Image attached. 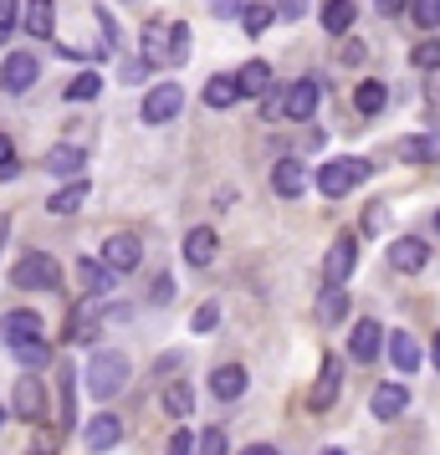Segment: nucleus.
<instances>
[{"mask_svg": "<svg viewBox=\"0 0 440 455\" xmlns=\"http://www.w3.org/2000/svg\"><path fill=\"white\" fill-rule=\"evenodd\" d=\"M369 174H374L369 159H328V164L313 174V185L323 189V200H343V195H354Z\"/></svg>", "mask_w": 440, "mask_h": 455, "instance_id": "f257e3e1", "label": "nucleus"}, {"mask_svg": "<svg viewBox=\"0 0 440 455\" xmlns=\"http://www.w3.org/2000/svg\"><path fill=\"white\" fill-rule=\"evenodd\" d=\"M128 373H133V363H128L118 348L92 353V363H87V394H92V399H113V394H124Z\"/></svg>", "mask_w": 440, "mask_h": 455, "instance_id": "f03ea898", "label": "nucleus"}, {"mask_svg": "<svg viewBox=\"0 0 440 455\" xmlns=\"http://www.w3.org/2000/svg\"><path fill=\"white\" fill-rule=\"evenodd\" d=\"M11 282L21 291H57L62 287V267H57V256H46V251H26L21 261L11 267Z\"/></svg>", "mask_w": 440, "mask_h": 455, "instance_id": "7ed1b4c3", "label": "nucleus"}, {"mask_svg": "<svg viewBox=\"0 0 440 455\" xmlns=\"http://www.w3.org/2000/svg\"><path fill=\"white\" fill-rule=\"evenodd\" d=\"M98 261H103L113 276H124V271H133L139 261H144V241H139L133 230H113V235L103 241V256H98Z\"/></svg>", "mask_w": 440, "mask_h": 455, "instance_id": "20e7f679", "label": "nucleus"}, {"mask_svg": "<svg viewBox=\"0 0 440 455\" xmlns=\"http://www.w3.org/2000/svg\"><path fill=\"white\" fill-rule=\"evenodd\" d=\"M180 108H185V87L180 83H159V87H148L144 92V108H139V113H144V124L159 128V124H169Z\"/></svg>", "mask_w": 440, "mask_h": 455, "instance_id": "39448f33", "label": "nucleus"}, {"mask_svg": "<svg viewBox=\"0 0 440 455\" xmlns=\"http://www.w3.org/2000/svg\"><path fill=\"white\" fill-rule=\"evenodd\" d=\"M317 98H323V83H317V77H297V83L282 92V118L308 124V118L317 113Z\"/></svg>", "mask_w": 440, "mask_h": 455, "instance_id": "423d86ee", "label": "nucleus"}, {"mask_svg": "<svg viewBox=\"0 0 440 455\" xmlns=\"http://www.w3.org/2000/svg\"><path fill=\"white\" fill-rule=\"evenodd\" d=\"M338 389H343V358L338 353H323V369H317V384L308 394V410H333Z\"/></svg>", "mask_w": 440, "mask_h": 455, "instance_id": "0eeeda50", "label": "nucleus"}, {"mask_svg": "<svg viewBox=\"0 0 440 455\" xmlns=\"http://www.w3.org/2000/svg\"><path fill=\"white\" fill-rule=\"evenodd\" d=\"M354 261H358V241L354 235H338L333 246H328V256H323V282L328 287H343L354 276Z\"/></svg>", "mask_w": 440, "mask_h": 455, "instance_id": "6e6552de", "label": "nucleus"}, {"mask_svg": "<svg viewBox=\"0 0 440 455\" xmlns=\"http://www.w3.org/2000/svg\"><path fill=\"white\" fill-rule=\"evenodd\" d=\"M42 77V62L31 57V52H11L5 62H0V87L5 92H26V87H36Z\"/></svg>", "mask_w": 440, "mask_h": 455, "instance_id": "1a4fd4ad", "label": "nucleus"}, {"mask_svg": "<svg viewBox=\"0 0 440 455\" xmlns=\"http://www.w3.org/2000/svg\"><path fill=\"white\" fill-rule=\"evenodd\" d=\"M379 353H384V328H379L374 317H358L354 332H348V358L354 363H374Z\"/></svg>", "mask_w": 440, "mask_h": 455, "instance_id": "9d476101", "label": "nucleus"}, {"mask_svg": "<svg viewBox=\"0 0 440 455\" xmlns=\"http://www.w3.org/2000/svg\"><path fill=\"white\" fill-rule=\"evenodd\" d=\"M11 410H16V419H42L46 414V384L36 379V373H21V379H16Z\"/></svg>", "mask_w": 440, "mask_h": 455, "instance_id": "9b49d317", "label": "nucleus"}, {"mask_svg": "<svg viewBox=\"0 0 440 455\" xmlns=\"http://www.w3.org/2000/svg\"><path fill=\"white\" fill-rule=\"evenodd\" d=\"M118 440H124V419H118V414H92V419L83 425V445H87L92 455L113 451Z\"/></svg>", "mask_w": 440, "mask_h": 455, "instance_id": "f8f14e48", "label": "nucleus"}, {"mask_svg": "<svg viewBox=\"0 0 440 455\" xmlns=\"http://www.w3.org/2000/svg\"><path fill=\"white\" fill-rule=\"evenodd\" d=\"M308 185H313V174L302 169V159H292V154H287V159H276V164H272V189L282 195V200H297Z\"/></svg>", "mask_w": 440, "mask_h": 455, "instance_id": "ddd939ff", "label": "nucleus"}, {"mask_svg": "<svg viewBox=\"0 0 440 455\" xmlns=\"http://www.w3.org/2000/svg\"><path fill=\"white\" fill-rule=\"evenodd\" d=\"M21 26H26V36L52 42L57 36V5L52 0H21Z\"/></svg>", "mask_w": 440, "mask_h": 455, "instance_id": "4468645a", "label": "nucleus"}, {"mask_svg": "<svg viewBox=\"0 0 440 455\" xmlns=\"http://www.w3.org/2000/svg\"><path fill=\"white\" fill-rule=\"evenodd\" d=\"M425 261H430V246L420 241V235H399L395 246H389V267L404 271V276H415V271H425Z\"/></svg>", "mask_w": 440, "mask_h": 455, "instance_id": "2eb2a0df", "label": "nucleus"}, {"mask_svg": "<svg viewBox=\"0 0 440 455\" xmlns=\"http://www.w3.org/2000/svg\"><path fill=\"white\" fill-rule=\"evenodd\" d=\"M404 410H410V384H379L369 394V414L374 419H399Z\"/></svg>", "mask_w": 440, "mask_h": 455, "instance_id": "dca6fc26", "label": "nucleus"}, {"mask_svg": "<svg viewBox=\"0 0 440 455\" xmlns=\"http://www.w3.org/2000/svg\"><path fill=\"white\" fill-rule=\"evenodd\" d=\"M384 353H389V363H395L404 379L420 369V343H415L404 328H399V332H384Z\"/></svg>", "mask_w": 440, "mask_h": 455, "instance_id": "f3484780", "label": "nucleus"}, {"mask_svg": "<svg viewBox=\"0 0 440 455\" xmlns=\"http://www.w3.org/2000/svg\"><path fill=\"white\" fill-rule=\"evenodd\" d=\"M246 384H252V373L241 369V363H220V369L210 373V394H215V399H226V404H231V399H241V394H246Z\"/></svg>", "mask_w": 440, "mask_h": 455, "instance_id": "a211bd4d", "label": "nucleus"}, {"mask_svg": "<svg viewBox=\"0 0 440 455\" xmlns=\"http://www.w3.org/2000/svg\"><path fill=\"white\" fill-rule=\"evenodd\" d=\"M46 174H57V180H77L83 174V164H87V154L77 144H57V148H46Z\"/></svg>", "mask_w": 440, "mask_h": 455, "instance_id": "6ab92c4d", "label": "nucleus"}, {"mask_svg": "<svg viewBox=\"0 0 440 455\" xmlns=\"http://www.w3.org/2000/svg\"><path fill=\"white\" fill-rule=\"evenodd\" d=\"M0 332H5L11 348H16V343H31V338H42V317H36L31 307H16V312H5Z\"/></svg>", "mask_w": 440, "mask_h": 455, "instance_id": "aec40b11", "label": "nucleus"}, {"mask_svg": "<svg viewBox=\"0 0 440 455\" xmlns=\"http://www.w3.org/2000/svg\"><path fill=\"white\" fill-rule=\"evenodd\" d=\"M236 92L241 98H267L272 92V67L261 62V57H252V62L236 72Z\"/></svg>", "mask_w": 440, "mask_h": 455, "instance_id": "412c9836", "label": "nucleus"}, {"mask_svg": "<svg viewBox=\"0 0 440 455\" xmlns=\"http://www.w3.org/2000/svg\"><path fill=\"white\" fill-rule=\"evenodd\" d=\"M354 16H358L354 0H323V16H317V21H323L328 36H348V31H354Z\"/></svg>", "mask_w": 440, "mask_h": 455, "instance_id": "4be33fe9", "label": "nucleus"}, {"mask_svg": "<svg viewBox=\"0 0 440 455\" xmlns=\"http://www.w3.org/2000/svg\"><path fill=\"white\" fill-rule=\"evenodd\" d=\"M215 251H220V241H215V230H210V226H195L185 235V261H189V267H210V261H215Z\"/></svg>", "mask_w": 440, "mask_h": 455, "instance_id": "5701e85b", "label": "nucleus"}, {"mask_svg": "<svg viewBox=\"0 0 440 455\" xmlns=\"http://www.w3.org/2000/svg\"><path fill=\"white\" fill-rule=\"evenodd\" d=\"M77 282H83L87 297H103V291H113V282H118V276H113V271H108L103 261L83 256V261H77Z\"/></svg>", "mask_w": 440, "mask_h": 455, "instance_id": "b1692460", "label": "nucleus"}, {"mask_svg": "<svg viewBox=\"0 0 440 455\" xmlns=\"http://www.w3.org/2000/svg\"><path fill=\"white\" fill-rule=\"evenodd\" d=\"M384 108H389V87L384 83H358L354 87V113L358 118H379Z\"/></svg>", "mask_w": 440, "mask_h": 455, "instance_id": "393cba45", "label": "nucleus"}, {"mask_svg": "<svg viewBox=\"0 0 440 455\" xmlns=\"http://www.w3.org/2000/svg\"><path fill=\"white\" fill-rule=\"evenodd\" d=\"M348 302H354V297L343 287H323V297H317V323H323V328L343 323V317H348Z\"/></svg>", "mask_w": 440, "mask_h": 455, "instance_id": "a878e982", "label": "nucleus"}, {"mask_svg": "<svg viewBox=\"0 0 440 455\" xmlns=\"http://www.w3.org/2000/svg\"><path fill=\"white\" fill-rule=\"evenodd\" d=\"M83 200H87V180H67V185L46 200V210H52V215H77Z\"/></svg>", "mask_w": 440, "mask_h": 455, "instance_id": "bb28decb", "label": "nucleus"}, {"mask_svg": "<svg viewBox=\"0 0 440 455\" xmlns=\"http://www.w3.org/2000/svg\"><path fill=\"white\" fill-rule=\"evenodd\" d=\"M159 404H164V414H174V419H185V414L195 410V389H189L185 379H174V384H164V394H159Z\"/></svg>", "mask_w": 440, "mask_h": 455, "instance_id": "cd10ccee", "label": "nucleus"}, {"mask_svg": "<svg viewBox=\"0 0 440 455\" xmlns=\"http://www.w3.org/2000/svg\"><path fill=\"white\" fill-rule=\"evenodd\" d=\"M57 384H62V430H72L77 425V369L62 363L57 369Z\"/></svg>", "mask_w": 440, "mask_h": 455, "instance_id": "c85d7f7f", "label": "nucleus"}, {"mask_svg": "<svg viewBox=\"0 0 440 455\" xmlns=\"http://www.w3.org/2000/svg\"><path fill=\"white\" fill-rule=\"evenodd\" d=\"M399 159H404V164H430V159H440V144L430 133H410V139L399 144Z\"/></svg>", "mask_w": 440, "mask_h": 455, "instance_id": "c756f323", "label": "nucleus"}, {"mask_svg": "<svg viewBox=\"0 0 440 455\" xmlns=\"http://www.w3.org/2000/svg\"><path fill=\"white\" fill-rule=\"evenodd\" d=\"M16 363H21L26 373H36V369H46V363H52V343H46V338H31V343H16Z\"/></svg>", "mask_w": 440, "mask_h": 455, "instance_id": "7c9ffc66", "label": "nucleus"}, {"mask_svg": "<svg viewBox=\"0 0 440 455\" xmlns=\"http://www.w3.org/2000/svg\"><path fill=\"white\" fill-rule=\"evenodd\" d=\"M272 21H276L272 5H261V0H256V5H241V31H246V36H261V31H272Z\"/></svg>", "mask_w": 440, "mask_h": 455, "instance_id": "2f4dec72", "label": "nucleus"}, {"mask_svg": "<svg viewBox=\"0 0 440 455\" xmlns=\"http://www.w3.org/2000/svg\"><path fill=\"white\" fill-rule=\"evenodd\" d=\"M98 92H103V77H98V72H77V77L67 83L62 98H67V103H92Z\"/></svg>", "mask_w": 440, "mask_h": 455, "instance_id": "473e14b6", "label": "nucleus"}, {"mask_svg": "<svg viewBox=\"0 0 440 455\" xmlns=\"http://www.w3.org/2000/svg\"><path fill=\"white\" fill-rule=\"evenodd\" d=\"M92 332H98V312L92 307H77L67 317V343H92Z\"/></svg>", "mask_w": 440, "mask_h": 455, "instance_id": "72a5a7b5", "label": "nucleus"}, {"mask_svg": "<svg viewBox=\"0 0 440 455\" xmlns=\"http://www.w3.org/2000/svg\"><path fill=\"white\" fill-rule=\"evenodd\" d=\"M195 455H231V440L220 425H205V430L195 435Z\"/></svg>", "mask_w": 440, "mask_h": 455, "instance_id": "f704fd0d", "label": "nucleus"}, {"mask_svg": "<svg viewBox=\"0 0 440 455\" xmlns=\"http://www.w3.org/2000/svg\"><path fill=\"white\" fill-rule=\"evenodd\" d=\"M164 42H169V26L164 21H148L144 26V62H164Z\"/></svg>", "mask_w": 440, "mask_h": 455, "instance_id": "c9c22d12", "label": "nucleus"}, {"mask_svg": "<svg viewBox=\"0 0 440 455\" xmlns=\"http://www.w3.org/2000/svg\"><path fill=\"white\" fill-rule=\"evenodd\" d=\"M164 62H189V26H185V21H169Z\"/></svg>", "mask_w": 440, "mask_h": 455, "instance_id": "e433bc0d", "label": "nucleus"}, {"mask_svg": "<svg viewBox=\"0 0 440 455\" xmlns=\"http://www.w3.org/2000/svg\"><path fill=\"white\" fill-rule=\"evenodd\" d=\"M241 92H236V77H210L205 83V108H231Z\"/></svg>", "mask_w": 440, "mask_h": 455, "instance_id": "4c0bfd02", "label": "nucleus"}, {"mask_svg": "<svg viewBox=\"0 0 440 455\" xmlns=\"http://www.w3.org/2000/svg\"><path fill=\"white\" fill-rule=\"evenodd\" d=\"M410 21L420 31H440V0H410Z\"/></svg>", "mask_w": 440, "mask_h": 455, "instance_id": "58836bf2", "label": "nucleus"}, {"mask_svg": "<svg viewBox=\"0 0 440 455\" xmlns=\"http://www.w3.org/2000/svg\"><path fill=\"white\" fill-rule=\"evenodd\" d=\"M410 62H415L420 72H436V67H440V42H436V36H425V42L410 52Z\"/></svg>", "mask_w": 440, "mask_h": 455, "instance_id": "ea45409f", "label": "nucleus"}, {"mask_svg": "<svg viewBox=\"0 0 440 455\" xmlns=\"http://www.w3.org/2000/svg\"><path fill=\"white\" fill-rule=\"evenodd\" d=\"M364 57H369V46L358 42V36H343V46H338V62H343V67H358Z\"/></svg>", "mask_w": 440, "mask_h": 455, "instance_id": "a19ab883", "label": "nucleus"}, {"mask_svg": "<svg viewBox=\"0 0 440 455\" xmlns=\"http://www.w3.org/2000/svg\"><path fill=\"white\" fill-rule=\"evenodd\" d=\"M215 323H220V307L205 302V307H195V317H189V332H210Z\"/></svg>", "mask_w": 440, "mask_h": 455, "instance_id": "79ce46f5", "label": "nucleus"}, {"mask_svg": "<svg viewBox=\"0 0 440 455\" xmlns=\"http://www.w3.org/2000/svg\"><path fill=\"white\" fill-rule=\"evenodd\" d=\"M164 455H195V430H174L169 445H164Z\"/></svg>", "mask_w": 440, "mask_h": 455, "instance_id": "37998d69", "label": "nucleus"}, {"mask_svg": "<svg viewBox=\"0 0 440 455\" xmlns=\"http://www.w3.org/2000/svg\"><path fill=\"white\" fill-rule=\"evenodd\" d=\"M0 180H16V144L0 133Z\"/></svg>", "mask_w": 440, "mask_h": 455, "instance_id": "c03bdc74", "label": "nucleus"}, {"mask_svg": "<svg viewBox=\"0 0 440 455\" xmlns=\"http://www.w3.org/2000/svg\"><path fill=\"white\" fill-rule=\"evenodd\" d=\"M21 21V0H0V42H5V31Z\"/></svg>", "mask_w": 440, "mask_h": 455, "instance_id": "a18cd8bd", "label": "nucleus"}, {"mask_svg": "<svg viewBox=\"0 0 440 455\" xmlns=\"http://www.w3.org/2000/svg\"><path fill=\"white\" fill-rule=\"evenodd\" d=\"M272 11L282 21H297V16H308V0H272Z\"/></svg>", "mask_w": 440, "mask_h": 455, "instance_id": "49530a36", "label": "nucleus"}, {"mask_svg": "<svg viewBox=\"0 0 440 455\" xmlns=\"http://www.w3.org/2000/svg\"><path fill=\"white\" fill-rule=\"evenodd\" d=\"M118 77H124V83H144L148 62H144V57H139V62H124V67H118Z\"/></svg>", "mask_w": 440, "mask_h": 455, "instance_id": "de8ad7c7", "label": "nucleus"}, {"mask_svg": "<svg viewBox=\"0 0 440 455\" xmlns=\"http://www.w3.org/2000/svg\"><path fill=\"white\" fill-rule=\"evenodd\" d=\"M282 92H287V87H282ZM282 92H267V103H261V118H282Z\"/></svg>", "mask_w": 440, "mask_h": 455, "instance_id": "09e8293b", "label": "nucleus"}, {"mask_svg": "<svg viewBox=\"0 0 440 455\" xmlns=\"http://www.w3.org/2000/svg\"><path fill=\"white\" fill-rule=\"evenodd\" d=\"M148 297H154V302H169V297H174V282H169V276H154Z\"/></svg>", "mask_w": 440, "mask_h": 455, "instance_id": "8fccbe9b", "label": "nucleus"}, {"mask_svg": "<svg viewBox=\"0 0 440 455\" xmlns=\"http://www.w3.org/2000/svg\"><path fill=\"white\" fill-rule=\"evenodd\" d=\"M374 5H379V16H399V11H404L410 0H374Z\"/></svg>", "mask_w": 440, "mask_h": 455, "instance_id": "3c124183", "label": "nucleus"}, {"mask_svg": "<svg viewBox=\"0 0 440 455\" xmlns=\"http://www.w3.org/2000/svg\"><path fill=\"white\" fill-rule=\"evenodd\" d=\"M241 11V0H215V16H236Z\"/></svg>", "mask_w": 440, "mask_h": 455, "instance_id": "603ef678", "label": "nucleus"}, {"mask_svg": "<svg viewBox=\"0 0 440 455\" xmlns=\"http://www.w3.org/2000/svg\"><path fill=\"white\" fill-rule=\"evenodd\" d=\"M241 455H282V451H276V445H246Z\"/></svg>", "mask_w": 440, "mask_h": 455, "instance_id": "864d4df0", "label": "nucleus"}, {"mask_svg": "<svg viewBox=\"0 0 440 455\" xmlns=\"http://www.w3.org/2000/svg\"><path fill=\"white\" fill-rule=\"evenodd\" d=\"M430 363H436V369H440V332H436V338H430Z\"/></svg>", "mask_w": 440, "mask_h": 455, "instance_id": "5fc2aeb1", "label": "nucleus"}, {"mask_svg": "<svg viewBox=\"0 0 440 455\" xmlns=\"http://www.w3.org/2000/svg\"><path fill=\"white\" fill-rule=\"evenodd\" d=\"M0 246H5V220H0Z\"/></svg>", "mask_w": 440, "mask_h": 455, "instance_id": "6e6d98bb", "label": "nucleus"}, {"mask_svg": "<svg viewBox=\"0 0 440 455\" xmlns=\"http://www.w3.org/2000/svg\"><path fill=\"white\" fill-rule=\"evenodd\" d=\"M323 455H343V451H338V445H333V451H323Z\"/></svg>", "mask_w": 440, "mask_h": 455, "instance_id": "4d7b16f0", "label": "nucleus"}, {"mask_svg": "<svg viewBox=\"0 0 440 455\" xmlns=\"http://www.w3.org/2000/svg\"><path fill=\"white\" fill-rule=\"evenodd\" d=\"M436 230H440V210H436Z\"/></svg>", "mask_w": 440, "mask_h": 455, "instance_id": "13d9d810", "label": "nucleus"}, {"mask_svg": "<svg viewBox=\"0 0 440 455\" xmlns=\"http://www.w3.org/2000/svg\"><path fill=\"white\" fill-rule=\"evenodd\" d=\"M0 425H5V410H0Z\"/></svg>", "mask_w": 440, "mask_h": 455, "instance_id": "bf43d9fd", "label": "nucleus"}, {"mask_svg": "<svg viewBox=\"0 0 440 455\" xmlns=\"http://www.w3.org/2000/svg\"><path fill=\"white\" fill-rule=\"evenodd\" d=\"M436 98H440V83H436Z\"/></svg>", "mask_w": 440, "mask_h": 455, "instance_id": "052dcab7", "label": "nucleus"}]
</instances>
